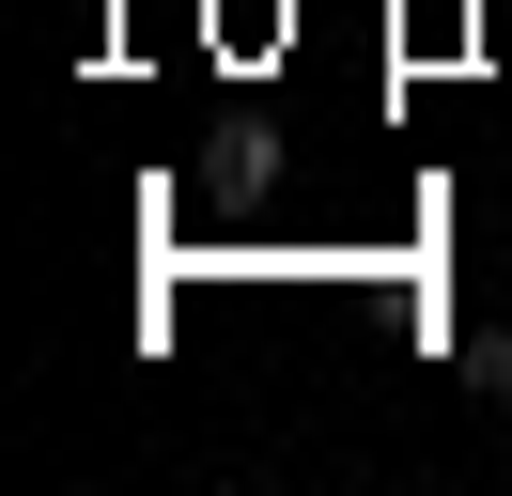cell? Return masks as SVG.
I'll return each mask as SVG.
<instances>
[{
    "label": "cell",
    "instance_id": "1",
    "mask_svg": "<svg viewBox=\"0 0 512 496\" xmlns=\"http://www.w3.org/2000/svg\"><path fill=\"white\" fill-rule=\"evenodd\" d=\"M450 372H466V403H512V326H450Z\"/></svg>",
    "mask_w": 512,
    "mask_h": 496
}]
</instances>
